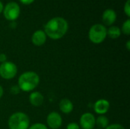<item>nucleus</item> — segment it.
Returning a JSON list of instances; mask_svg holds the SVG:
<instances>
[{
	"label": "nucleus",
	"instance_id": "obj_1",
	"mask_svg": "<svg viewBox=\"0 0 130 129\" xmlns=\"http://www.w3.org/2000/svg\"><path fill=\"white\" fill-rule=\"evenodd\" d=\"M69 24L66 19L56 17L50 19L44 26V32L46 36L52 40H59L63 37L68 31Z\"/></svg>",
	"mask_w": 130,
	"mask_h": 129
},
{
	"label": "nucleus",
	"instance_id": "obj_2",
	"mask_svg": "<svg viewBox=\"0 0 130 129\" xmlns=\"http://www.w3.org/2000/svg\"><path fill=\"white\" fill-rule=\"evenodd\" d=\"M40 77L35 71H27L23 72L18 78V86L21 91L31 92L40 84Z\"/></svg>",
	"mask_w": 130,
	"mask_h": 129
},
{
	"label": "nucleus",
	"instance_id": "obj_3",
	"mask_svg": "<svg viewBox=\"0 0 130 129\" xmlns=\"http://www.w3.org/2000/svg\"><path fill=\"white\" fill-rule=\"evenodd\" d=\"M8 126L9 129H28L30 126V119L26 113L16 112L8 118Z\"/></svg>",
	"mask_w": 130,
	"mask_h": 129
},
{
	"label": "nucleus",
	"instance_id": "obj_4",
	"mask_svg": "<svg viewBox=\"0 0 130 129\" xmlns=\"http://www.w3.org/2000/svg\"><path fill=\"white\" fill-rule=\"evenodd\" d=\"M107 28L104 25L96 24L91 27L88 31V38L90 41L94 44L103 43L107 37Z\"/></svg>",
	"mask_w": 130,
	"mask_h": 129
},
{
	"label": "nucleus",
	"instance_id": "obj_5",
	"mask_svg": "<svg viewBox=\"0 0 130 129\" xmlns=\"http://www.w3.org/2000/svg\"><path fill=\"white\" fill-rule=\"evenodd\" d=\"M18 73L17 65L12 62L7 61L0 65V77L5 80L13 79Z\"/></svg>",
	"mask_w": 130,
	"mask_h": 129
},
{
	"label": "nucleus",
	"instance_id": "obj_6",
	"mask_svg": "<svg viewBox=\"0 0 130 129\" xmlns=\"http://www.w3.org/2000/svg\"><path fill=\"white\" fill-rule=\"evenodd\" d=\"M21 9L18 3L14 2H10L6 4L3 8V14L5 17L10 21H15L20 15Z\"/></svg>",
	"mask_w": 130,
	"mask_h": 129
},
{
	"label": "nucleus",
	"instance_id": "obj_7",
	"mask_svg": "<svg viewBox=\"0 0 130 129\" xmlns=\"http://www.w3.org/2000/svg\"><path fill=\"white\" fill-rule=\"evenodd\" d=\"M96 118L91 113H83L79 119V126L82 129H94Z\"/></svg>",
	"mask_w": 130,
	"mask_h": 129
},
{
	"label": "nucleus",
	"instance_id": "obj_8",
	"mask_svg": "<svg viewBox=\"0 0 130 129\" xmlns=\"http://www.w3.org/2000/svg\"><path fill=\"white\" fill-rule=\"evenodd\" d=\"M46 123L50 128L59 129L62 125V118L57 112H51L46 117Z\"/></svg>",
	"mask_w": 130,
	"mask_h": 129
},
{
	"label": "nucleus",
	"instance_id": "obj_9",
	"mask_svg": "<svg viewBox=\"0 0 130 129\" xmlns=\"http://www.w3.org/2000/svg\"><path fill=\"white\" fill-rule=\"evenodd\" d=\"M110 102L106 99H99L98 100L93 106L94 111L96 114L101 116V115H105L110 109Z\"/></svg>",
	"mask_w": 130,
	"mask_h": 129
},
{
	"label": "nucleus",
	"instance_id": "obj_10",
	"mask_svg": "<svg viewBox=\"0 0 130 129\" xmlns=\"http://www.w3.org/2000/svg\"><path fill=\"white\" fill-rule=\"evenodd\" d=\"M46 38L47 36L45 32L42 30H38L33 33L31 36V42L34 45L37 46H41L43 44H45Z\"/></svg>",
	"mask_w": 130,
	"mask_h": 129
},
{
	"label": "nucleus",
	"instance_id": "obj_11",
	"mask_svg": "<svg viewBox=\"0 0 130 129\" xmlns=\"http://www.w3.org/2000/svg\"><path fill=\"white\" fill-rule=\"evenodd\" d=\"M102 20L105 25L111 26L117 20V13L113 9H106L102 15Z\"/></svg>",
	"mask_w": 130,
	"mask_h": 129
},
{
	"label": "nucleus",
	"instance_id": "obj_12",
	"mask_svg": "<svg viewBox=\"0 0 130 129\" xmlns=\"http://www.w3.org/2000/svg\"><path fill=\"white\" fill-rule=\"evenodd\" d=\"M29 102L33 106H40L44 102V97L39 91H33L29 95Z\"/></svg>",
	"mask_w": 130,
	"mask_h": 129
},
{
	"label": "nucleus",
	"instance_id": "obj_13",
	"mask_svg": "<svg viewBox=\"0 0 130 129\" xmlns=\"http://www.w3.org/2000/svg\"><path fill=\"white\" fill-rule=\"evenodd\" d=\"M59 107L60 111L64 114H69L74 109V105L72 102L67 98H63L60 100Z\"/></svg>",
	"mask_w": 130,
	"mask_h": 129
},
{
	"label": "nucleus",
	"instance_id": "obj_14",
	"mask_svg": "<svg viewBox=\"0 0 130 129\" xmlns=\"http://www.w3.org/2000/svg\"><path fill=\"white\" fill-rule=\"evenodd\" d=\"M95 125L98 127V128L105 129L110 125L109 119L107 116H105L104 115H101V116H98V118L96 119Z\"/></svg>",
	"mask_w": 130,
	"mask_h": 129
},
{
	"label": "nucleus",
	"instance_id": "obj_15",
	"mask_svg": "<svg viewBox=\"0 0 130 129\" xmlns=\"http://www.w3.org/2000/svg\"><path fill=\"white\" fill-rule=\"evenodd\" d=\"M121 30L117 26H111L107 30V35L111 39H117L121 35Z\"/></svg>",
	"mask_w": 130,
	"mask_h": 129
},
{
	"label": "nucleus",
	"instance_id": "obj_16",
	"mask_svg": "<svg viewBox=\"0 0 130 129\" xmlns=\"http://www.w3.org/2000/svg\"><path fill=\"white\" fill-rule=\"evenodd\" d=\"M121 33H123L126 35H129L130 34V20L127 19L122 26V29H121Z\"/></svg>",
	"mask_w": 130,
	"mask_h": 129
},
{
	"label": "nucleus",
	"instance_id": "obj_17",
	"mask_svg": "<svg viewBox=\"0 0 130 129\" xmlns=\"http://www.w3.org/2000/svg\"><path fill=\"white\" fill-rule=\"evenodd\" d=\"M28 129H48V128L45 124L37 122V123H34L32 125L29 126Z\"/></svg>",
	"mask_w": 130,
	"mask_h": 129
},
{
	"label": "nucleus",
	"instance_id": "obj_18",
	"mask_svg": "<svg viewBox=\"0 0 130 129\" xmlns=\"http://www.w3.org/2000/svg\"><path fill=\"white\" fill-rule=\"evenodd\" d=\"M20 91H21V90H20V88L18 87V85H13V86H11V88H10V93H11V94H13V95H17V94H18L20 93Z\"/></svg>",
	"mask_w": 130,
	"mask_h": 129
},
{
	"label": "nucleus",
	"instance_id": "obj_19",
	"mask_svg": "<svg viewBox=\"0 0 130 129\" xmlns=\"http://www.w3.org/2000/svg\"><path fill=\"white\" fill-rule=\"evenodd\" d=\"M124 12L128 17H130V0H127L124 5Z\"/></svg>",
	"mask_w": 130,
	"mask_h": 129
},
{
	"label": "nucleus",
	"instance_id": "obj_20",
	"mask_svg": "<svg viewBox=\"0 0 130 129\" xmlns=\"http://www.w3.org/2000/svg\"><path fill=\"white\" fill-rule=\"evenodd\" d=\"M105 129H125V128L120 124L114 123V124L109 125Z\"/></svg>",
	"mask_w": 130,
	"mask_h": 129
},
{
	"label": "nucleus",
	"instance_id": "obj_21",
	"mask_svg": "<svg viewBox=\"0 0 130 129\" xmlns=\"http://www.w3.org/2000/svg\"><path fill=\"white\" fill-rule=\"evenodd\" d=\"M66 129H81L79 125L76 122H70L67 125Z\"/></svg>",
	"mask_w": 130,
	"mask_h": 129
},
{
	"label": "nucleus",
	"instance_id": "obj_22",
	"mask_svg": "<svg viewBox=\"0 0 130 129\" xmlns=\"http://www.w3.org/2000/svg\"><path fill=\"white\" fill-rule=\"evenodd\" d=\"M7 62V56L5 53H0V63H4Z\"/></svg>",
	"mask_w": 130,
	"mask_h": 129
},
{
	"label": "nucleus",
	"instance_id": "obj_23",
	"mask_svg": "<svg viewBox=\"0 0 130 129\" xmlns=\"http://www.w3.org/2000/svg\"><path fill=\"white\" fill-rule=\"evenodd\" d=\"M19 1L24 5H30L34 2V0H19Z\"/></svg>",
	"mask_w": 130,
	"mask_h": 129
},
{
	"label": "nucleus",
	"instance_id": "obj_24",
	"mask_svg": "<svg viewBox=\"0 0 130 129\" xmlns=\"http://www.w3.org/2000/svg\"><path fill=\"white\" fill-rule=\"evenodd\" d=\"M3 94H4V89H3V87L0 85V99L2 97Z\"/></svg>",
	"mask_w": 130,
	"mask_h": 129
},
{
	"label": "nucleus",
	"instance_id": "obj_25",
	"mask_svg": "<svg viewBox=\"0 0 130 129\" xmlns=\"http://www.w3.org/2000/svg\"><path fill=\"white\" fill-rule=\"evenodd\" d=\"M126 49H127L128 51H129L130 50V40H128V41L126 42Z\"/></svg>",
	"mask_w": 130,
	"mask_h": 129
},
{
	"label": "nucleus",
	"instance_id": "obj_26",
	"mask_svg": "<svg viewBox=\"0 0 130 129\" xmlns=\"http://www.w3.org/2000/svg\"><path fill=\"white\" fill-rule=\"evenodd\" d=\"M3 8H4L3 4H2V2L0 1V13H2V12L3 11Z\"/></svg>",
	"mask_w": 130,
	"mask_h": 129
},
{
	"label": "nucleus",
	"instance_id": "obj_27",
	"mask_svg": "<svg viewBox=\"0 0 130 129\" xmlns=\"http://www.w3.org/2000/svg\"><path fill=\"white\" fill-rule=\"evenodd\" d=\"M96 129H100V128H96Z\"/></svg>",
	"mask_w": 130,
	"mask_h": 129
}]
</instances>
